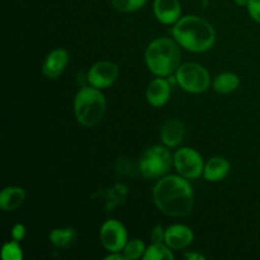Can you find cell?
I'll list each match as a JSON object with an SVG mask.
<instances>
[{
    "mask_svg": "<svg viewBox=\"0 0 260 260\" xmlns=\"http://www.w3.org/2000/svg\"><path fill=\"white\" fill-rule=\"evenodd\" d=\"M152 198L162 213L173 217L189 215L194 205L193 189L187 178L178 175L160 179L152 190Z\"/></svg>",
    "mask_w": 260,
    "mask_h": 260,
    "instance_id": "1",
    "label": "cell"
},
{
    "mask_svg": "<svg viewBox=\"0 0 260 260\" xmlns=\"http://www.w3.org/2000/svg\"><path fill=\"white\" fill-rule=\"evenodd\" d=\"M172 33L178 45L190 52H205L216 42L215 28L197 15L180 18L173 27Z\"/></svg>",
    "mask_w": 260,
    "mask_h": 260,
    "instance_id": "2",
    "label": "cell"
},
{
    "mask_svg": "<svg viewBox=\"0 0 260 260\" xmlns=\"http://www.w3.org/2000/svg\"><path fill=\"white\" fill-rule=\"evenodd\" d=\"M145 61L154 75L169 76L180 66V48L177 41L170 38H156L152 41L145 52Z\"/></svg>",
    "mask_w": 260,
    "mask_h": 260,
    "instance_id": "3",
    "label": "cell"
},
{
    "mask_svg": "<svg viewBox=\"0 0 260 260\" xmlns=\"http://www.w3.org/2000/svg\"><path fill=\"white\" fill-rule=\"evenodd\" d=\"M106 98L101 89L85 86L75 96L74 109L79 123L84 127H94L102 121L106 113Z\"/></svg>",
    "mask_w": 260,
    "mask_h": 260,
    "instance_id": "4",
    "label": "cell"
},
{
    "mask_svg": "<svg viewBox=\"0 0 260 260\" xmlns=\"http://www.w3.org/2000/svg\"><path fill=\"white\" fill-rule=\"evenodd\" d=\"M174 162L169 150L161 145H155L145 150L140 159V172L147 179H155L167 174Z\"/></svg>",
    "mask_w": 260,
    "mask_h": 260,
    "instance_id": "5",
    "label": "cell"
},
{
    "mask_svg": "<svg viewBox=\"0 0 260 260\" xmlns=\"http://www.w3.org/2000/svg\"><path fill=\"white\" fill-rule=\"evenodd\" d=\"M178 84L188 93H203L208 89L211 83L210 74L200 63H183L177 70Z\"/></svg>",
    "mask_w": 260,
    "mask_h": 260,
    "instance_id": "6",
    "label": "cell"
},
{
    "mask_svg": "<svg viewBox=\"0 0 260 260\" xmlns=\"http://www.w3.org/2000/svg\"><path fill=\"white\" fill-rule=\"evenodd\" d=\"M174 167L182 177L198 179L205 172L202 156L190 147H183L174 154Z\"/></svg>",
    "mask_w": 260,
    "mask_h": 260,
    "instance_id": "7",
    "label": "cell"
},
{
    "mask_svg": "<svg viewBox=\"0 0 260 260\" xmlns=\"http://www.w3.org/2000/svg\"><path fill=\"white\" fill-rule=\"evenodd\" d=\"M101 241L111 253L122 251L127 244L126 228L117 220H108L101 228Z\"/></svg>",
    "mask_w": 260,
    "mask_h": 260,
    "instance_id": "8",
    "label": "cell"
},
{
    "mask_svg": "<svg viewBox=\"0 0 260 260\" xmlns=\"http://www.w3.org/2000/svg\"><path fill=\"white\" fill-rule=\"evenodd\" d=\"M118 75L119 70L116 63L111 61H99L89 69L88 81L94 88L106 89L114 84Z\"/></svg>",
    "mask_w": 260,
    "mask_h": 260,
    "instance_id": "9",
    "label": "cell"
},
{
    "mask_svg": "<svg viewBox=\"0 0 260 260\" xmlns=\"http://www.w3.org/2000/svg\"><path fill=\"white\" fill-rule=\"evenodd\" d=\"M69 60H70L69 52L63 48H56V50L51 51L43 61V75L50 79H57L65 71Z\"/></svg>",
    "mask_w": 260,
    "mask_h": 260,
    "instance_id": "10",
    "label": "cell"
},
{
    "mask_svg": "<svg viewBox=\"0 0 260 260\" xmlns=\"http://www.w3.org/2000/svg\"><path fill=\"white\" fill-rule=\"evenodd\" d=\"M185 136V126L177 118H170L162 123L160 139L167 147H175L182 144Z\"/></svg>",
    "mask_w": 260,
    "mask_h": 260,
    "instance_id": "11",
    "label": "cell"
},
{
    "mask_svg": "<svg viewBox=\"0 0 260 260\" xmlns=\"http://www.w3.org/2000/svg\"><path fill=\"white\" fill-rule=\"evenodd\" d=\"M193 238V231L184 225H173L165 230V244L174 250L187 248L192 244Z\"/></svg>",
    "mask_w": 260,
    "mask_h": 260,
    "instance_id": "12",
    "label": "cell"
},
{
    "mask_svg": "<svg viewBox=\"0 0 260 260\" xmlns=\"http://www.w3.org/2000/svg\"><path fill=\"white\" fill-rule=\"evenodd\" d=\"M154 13L159 22L164 24H173L180 19L182 7L179 0H155Z\"/></svg>",
    "mask_w": 260,
    "mask_h": 260,
    "instance_id": "13",
    "label": "cell"
},
{
    "mask_svg": "<svg viewBox=\"0 0 260 260\" xmlns=\"http://www.w3.org/2000/svg\"><path fill=\"white\" fill-rule=\"evenodd\" d=\"M146 98L152 107H162L164 104H167L170 98L169 83L161 76L154 79L147 86Z\"/></svg>",
    "mask_w": 260,
    "mask_h": 260,
    "instance_id": "14",
    "label": "cell"
},
{
    "mask_svg": "<svg viewBox=\"0 0 260 260\" xmlns=\"http://www.w3.org/2000/svg\"><path fill=\"white\" fill-rule=\"evenodd\" d=\"M230 172V162L221 156H215L207 161L205 165L203 177L208 182H220L225 179Z\"/></svg>",
    "mask_w": 260,
    "mask_h": 260,
    "instance_id": "15",
    "label": "cell"
},
{
    "mask_svg": "<svg viewBox=\"0 0 260 260\" xmlns=\"http://www.w3.org/2000/svg\"><path fill=\"white\" fill-rule=\"evenodd\" d=\"M25 200V190L20 187L4 188L0 193V207L5 212L19 208Z\"/></svg>",
    "mask_w": 260,
    "mask_h": 260,
    "instance_id": "16",
    "label": "cell"
},
{
    "mask_svg": "<svg viewBox=\"0 0 260 260\" xmlns=\"http://www.w3.org/2000/svg\"><path fill=\"white\" fill-rule=\"evenodd\" d=\"M51 243L60 249H68L73 246L76 243L78 239V234L74 229L66 228V229H55L48 235Z\"/></svg>",
    "mask_w": 260,
    "mask_h": 260,
    "instance_id": "17",
    "label": "cell"
},
{
    "mask_svg": "<svg viewBox=\"0 0 260 260\" xmlns=\"http://www.w3.org/2000/svg\"><path fill=\"white\" fill-rule=\"evenodd\" d=\"M240 84L239 76L234 73H222L217 75L213 80V89L217 93L229 94L231 91L236 90Z\"/></svg>",
    "mask_w": 260,
    "mask_h": 260,
    "instance_id": "18",
    "label": "cell"
},
{
    "mask_svg": "<svg viewBox=\"0 0 260 260\" xmlns=\"http://www.w3.org/2000/svg\"><path fill=\"white\" fill-rule=\"evenodd\" d=\"M142 258L145 260H173L174 255L168 245H164L162 243H154L146 249Z\"/></svg>",
    "mask_w": 260,
    "mask_h": 260,
    "instance_id": "19",
    "label": "cell"
},
{
    "mask_svg": "<svg viewBox=\"0 0 260 260\" xmlns=\"http://www.w3.org/2000/svg\"><path fill=\"white\" fill-rule=\"evenodd\" d=\"M145 251V244L139 239H134L131 241H127L126 246L123 249V254L127 260H136L141 256H144Z\"/></svg>",
    "mask_w": 260,
    "mask_h": 260,
    "instance_id": "20",
    "label": "cell"
},
{
    "mask_svg": "<svg viewBox=\"0 0 260 260\" xmlns=\"http://www.w3.org/2000/svg\"><path fill=\"white\" fill-rule=\"evenodd\" d=\"M147 0H111L112 5L119 12L131 13L136 12L146 4Z\"/></svg>",
    "mask_w": 260,
    "mask_h": 260,
    "instance_id": "21",
    "label": "cell"
},
{
    "mask_svg": "<svg viewBox=\"0 0 260 260\" xmlns=\"http://www.w3.org/2000/svg\"><path fill=\"white\" fill-rule=\"evenodd\" d=\"M2 258L4 260H22L23 251L20 249L18 241H10L3 246Z\"/></svg>",
    "mask_w": 260,
    "mask_h": 260,
    "instance_id": "22",
    "label": "cell"
},
{
    "mask_svg": "<svg viewBox=\"0 0 260 260\" xmlns=\"http://www.w3.org/2000/svg\"><path fill=\"white\" fill-rule=\"evenodd\" d=\"M248 10L250 17L255 22L260 23V0H249Z\"/></svg>",
    "mask_w": 260,
    "mask_h": 260,
    "instance_id": "23",
    "label": "cell"
},
{
    "mask_svg": "<svg viewBox=\"0 0 260 260\" xmlns=\"http://www.w3.org/2000/svg\"><path fill=\"white\" fill-rule=\"evenodd\" d=\"M25 234H27V230H25V226L22 225V223H17V225L13 226L12 229V238L14 239L15 241H22L24 239Z\"/></svg>",
    "mask_w": 260,
    "mask_h": 260,
    "instance_id": "24",
    "label": "cell"
},
{
    "mask_svg": "<svg viewBox=\"0 0 260 260\" xmlns=\"http://www.w3.org/2000/svg\"><path fill=\"white\" fill-rule=\"evenodd\" d=\"M151 240L154 243H162V241H165V230L162 229V226L157 225L152 229Z\"/></svg>",
    "mask_w": 260,
    "mask_h": 260,
    "instance_id": "25",
    "label": "cell"
},
{
    "mask_svg": "<svg viewBox=\"0 0 260 260\" xmlns=\"http://www.w3.org/2000/svg\"><path fill=\"white\" fill-rule=\"evenodd\" d=\"M107 260H126V256L124 254H121L119 251H116V253H112L111 255L106 256Z\"/></svg>",
    "mask_w": 260,
    "mask_h": 260,
    "instance_id": "26",
    "label": "cell"
},
{
    "mask_svg": "<svg viewBox=\"0 0 260 260\" xmlns=\"http://www.w3.org/2000/svg\"><path fill=\"white\" fill-rule=\"evenodd\" d=\"M185 258L189 259V260H193V259H197V260H203L205 259V256L202 255V254H196V253H187L185 254Z\"/></svg>",
    "mask_w": 260,
    "mask_h": 260,
    "instance_id": "27",
    "label": "cell"
},
{
    "mask_svg": "<svg viewBox=\"0 0 260 260\" xmlns=\"http://www.w3.org/2000/svg\"><path fill=\"white\" fill-rule=\"evenodd\" d=\"M234 2H235L238 5H240V7H244V5L249 4V0H234Z\"/></svg>",
    "mask_w": 260,
    "mask_h": 260,
    "instance_id": "28",
    "label": "cell"
}]
</instances>
